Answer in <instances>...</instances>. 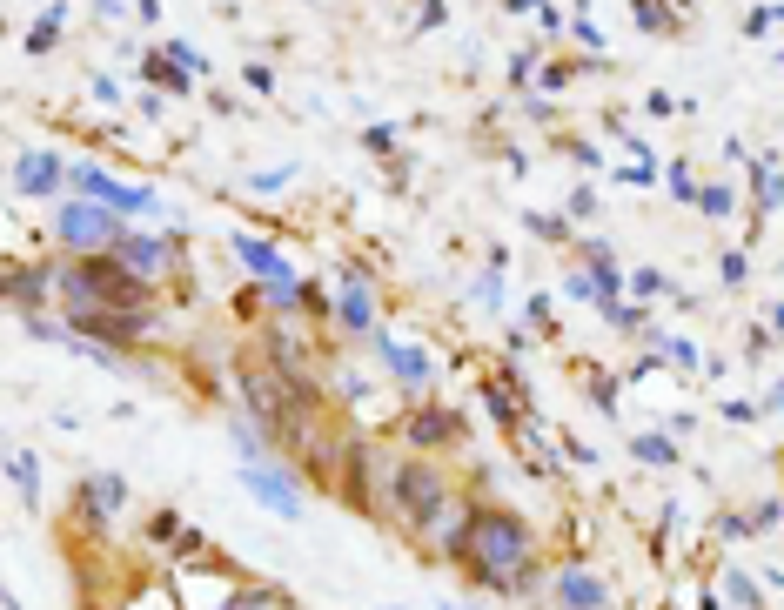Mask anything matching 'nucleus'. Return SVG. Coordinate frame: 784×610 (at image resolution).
<instances>
[{"instance_id": "1", "label": "nucleus", "mask_w": 784, "mask_h": 610, "mask_svg": "<svg viewBox=\"0 0 784 610\" xmlns=\"http://www.w3.org/2000/svg\"><path fill=\"white\" fill-rule=\"evenodd\" d=\"M389 510L403 523L416 543H436V530L449 523L456 497H449V476L429 463V456H403V463H389Z\"/></svg>"}, {"instance_id": "2", "label": "nucleus", "mask_w": 784, "mask_h": 610, "mask_svg": "<svg viewBox=\"0 0 784 610\" xmlns=\"http://www.w3.org/2000/svg\"><path fill=\"white\" fill-rule=\"evenodd\" d=\"M155 282H141L121 255H81L61 269V309H148Z\"/></svg>"}, {"instance_id": "3", "label": "nucleus", "mask_w": 784, "mask_h": 610, "mask_svg": "<svg viewBox=\"0 0 784 610\" xmlns=\"http://www.w3.org/2000/svg\"><path fill=\"white\" fill-rule=\"evenodd\" d=\"M54 235L81 255H114L128 242V228H121V215L108 202H61L54 208Z\"/></svg>"}, {"instance_id": "4", "label": "nucleus", "mask_w": 784, "mask_h": 610, "mask_svg": "<svg viewBox=\"0 0 784 610\" xmlns=\"http://www.w3.org/2000/svg\"><path fill=\"white\" fill-rule=\"evenodd\" d=\"M336 497L356 510V517H376V510H389V470H382L376 456H369V443H342V476H336Z\"/></svg>"}, {"instance_id": "5", "label": "nucleus", "mask_w": 784, "mask_h": 610, "mask_svg": "<svg viewBox=\"0 0 784 610\" xmlns=\"http://www.w3.org/2000/svg\"><path fill=\"white\" fill-rule=\"evenodd\" d=\"M68 329L81 342H101V349H135L155 336V309H74Z\"/></svg>"}, {"instance_id": "6", "label": "nucleus", "mask_w": 784, "mask_h": 610, "mask_svg": "<svg viewBox=\"0 0 784 610\" xmlns=\"http://www.w3.org/2000/svg\"><path fill=\"white\" fill-rule=\"evenodd\" d=\"M68 181H74V195H88V202H108L114 215H161L155 188H128V181H114L108 168H94V161H74Z\"/></svg>"}, {"instance_id": "7", "label": "nucleus", "mask_w": 784, "mask_h": 610, "mask_svg": "<svg viewBox=\"0 0 784 610\" xmlns=\"http://www.w3.org/2000/svg\"><path fill=\"white\" fill-rule=\"evenodd\" d=\"M47 295H61V262H14L7 269V309L21 322H34V309H47Z\"/></svg>"}, {"instance_id": "8", "label": "nucleus", "mask_w": 784, "mask_h": 610, "mask_svg": "<svg viewBox=\"0 0 784 610\" xmlns=\"http://www.w3.org/2000/svg\"><path fill=\"white\" fill-rule=\"evenodd\" d=\"M74 503H81V530H88V537H108V517L128 503V483L114 470H101V476H88V483L74 490Z\"/></svg>"}, {"instance_id": "9", "label": "nucleus", "mask_w": 784, "mask_h": 610, "mask_svg": "<svg viewBox=\"0 0 784 610\" xmlns=\"http://www.w3.org/2000/svg\"><path fill=\"white\" fill-rule=\"evenodd\" d=\"M61 181H68V168H61V155H47V148H27L14 161V195H27V202H54Z\"/></svg>"}, {"instance_id": "10", "label": "nucleus", "mask_w": 784, "mask_h": 610, "mask_svg": "<svg viewBox=\"0 0 784 610\" xmlns=\"http://www.w3.org/2000/svg\"><path fill=\"white\" fill-rule=\"evenodd\" d=\"M121 262H128V269L141 275V282H168V275L181 269V255H175V242H161V235H128V242H121Z\"/></svg>"}, {"instance_id": "11", "label": "nucleus", "mask_w": 784, "mask_h": 610, "mask_svg": "<svg viewBox=\"0 0 784 610\" xmlns=\"http://www.w3.org/2000/svg\"><path fill=\"white\" fill-rule=\"evenodd\" d=\"M242 490L248 497H262L275 517H302V490H295L282 470H269V463H242Z\"/></svg>"}, {"instance_id": "12", "label": "nucleus", "mask_w": 784, "mask_h": 610, "mask_svg": "<svg viewBox=\"0 0 784 610\" xmlns=\"http://www.w3.org/2000/svg\"><path fill=\"white\" fill-rule=\"evenodd\" d=\"M369 342L382 349V362H389V376H396L403 389H429V376H436V362H429V349H403V342H389L382 329H376Z\"/></svg>"}, {"instance_id": "13", "label": "nucleus", "mask_w": 784, "mask_h": 610, "mask_svg": "<svg viewBox=\"0 0 784 610\" xmlns=\"http://www.w3.org/2000/svg\"><path fill=\"white\" fill-rule=\"evenodd\" d=\"M557 604H563V610H604L610 590H604V577H597V570L570 564V570H557Z\"/></svg>"}, {"instance_id": "14", "label": "nucleus", "mask_w": 784, "mask_h": 610, "mask_svg": "<svg viewBox=\"0 0 784 610\" xmlns=\"http://www.w3.org/2000/svg\"><path fill=\"white\" fill-rule=\"evenodd\" d=\"M403 436L416 443V450H443V443L463 436V416H456V409H416V416L403 423Z\"/></svg>"}, {"instance_id": "15", "label": "nucleus", "mask_w": 784, "mask_h": 610, "mask_svg": "<svg viewBox=\"0 0 784 610\" xmlns=\"http://www.w3.org/2000/svg\"><path fill=\"white\" fill-rule=\"evenodd\" d=\"M476 396H483V409H490V423H503V430H523V416H530V396H516L503 376L476 383Z\"/></svg>"}, {"instance_id": "16", "label": "nucleus", "mask_w": 784, "mask_h": 610, "mask_svg": "<svg viewBox=\"0 0 784 610\" xmlns=\"http://www.w3.org/2000/svg\"><path fill=\"white\" fill-rule=\"evenodd\" d=\"M235 255H242V269L262 275V282H295V269L275 255V242H262V235H235Z\"/></svg>"}, {"instance_id": "17", "label": "nucleus", "mask_w": 784, "mask_h": 610, "mask_svg": "<svg viewBox=\"0 0 784 610\" xmlns=\"http://www.w3.org/2000/svg\"><path fill=\"white\" fill-rule=\"evenodd\" d=\"M336 322L349 336H376V295L362 289V275H349V289H342V302H336Z\"/></svg>"}, {"instance_id": "18", "label": "nucleus", "mask_w": 784, "mask_h": 610, "mask_svg": "<svg viewBox=\"0 0 784 610\" xmlns=\"http://www.w3.org/2000/svg\"><path fill=\"white\" fill-rule=\"evenodd\" d=\"M141 74H148V88H161V94H188L195 88V74L181 68V61H168V54H141Z\"/></svg>"}, {"instance_id": "19", "label": "nucleus", "mask_w": 784, "mask_h": 610, "mask_svg": "<svg viewBox=\"0 0 784 610\" xmlns=\"http://www.w3.org/2000/svg\"><path fill=\"white\" fill-rule=\"evenodd\" d=\"M630 21L644 27V34H677V27H684V14H677L671 0H630Z\"/></svg>"}, {"instance_id": "20", "label": "nucleus", "mask_w": 784, "mask_h": 610, "mask_svg": "<svg viewBox=\"0 0 784 610\" xmlns=\"http://www.w3.org/2000/svg\"><path fill=\"white\" fill-rule=\"evenodd\" d=\"M7 476H14V490H21L27 510H41V463H34L27 450H14V470H7Z\"/></svg>"}, {"instance_id": "21", "label": "nucleus", "mask_w": 784, "mask_h": 610, "mask_svg": "<svg viewBox=\"0 0 784 610\" xmlns=\"http://www.w3.org/2000/svg\"><path fill=\"white\" fill-rule=\"evenodd\" d=\"M751 181H758V208H764V215L784 208V175L771 168V161H751Z\"/></svg>"}, {"instance_id": "22", "label": "nucleus", "mask_w": 784, "mask_h": 610, "mask_svg": "<svg viewBox=\"0 0 784 610\" xmlns=\"http://www.w3.org/2000/svg\"><path fill=\"white\" fill-rule=\"evenodd\" d=\"M275 604H289V597H282L275 584H242V590H235V597H228L222 610H275Z\"/></svg>"}, {"instance_id": "23", "label": "nucleus", "mask_w": 784, "mask_h": 610, "mask_svg": "<svg viewBox=\"0 0 784 610\" xmlns=\"http://www.w3.org/2000/svg\"><path fill=\"white\" fill-rule=\"evenodd\" d=\"M583 269H597L604 282H617V289H624V269H617V249H610V242H597V235L583 242Z\"/></svg>"}, {"instance_id": "24", "label": "nucleus", "mask_w": 784, "mask_h": 610, "mask_svg": "<svg viewBox=\"0 0 784 610\" xmlns=\"http://www.w3.org/2000/svg\"><path fill=\"white\" fill-rule=\"evenodd\" d=\"M630 450L644 456V463H657V470H671V463H677V443H671V436H657V430L630 436Z\"/></svg>"}, {"instance_id": "25", "label": "nucleus", "mask_w": 784, "mask_h": 610, "mask_svg": "<svg viewBox=\"0 0 784 610\" xmlns=\"http://www.w3.org/2000/svg\"><path fill=\"white\" fill-rule=\"evenodd\" d=\"M604 322H610V329H630V336H644V329H650V309H630L624 295H617V302H604Z\"/></svg>"}, {"instance_id": "26", "label": "nucleus", "mask_w": 784, "mask_h": 610, "mask_svg": "<svg viewBox=\"0 0 784 610\" xmlns=\"http://www.w3.org/2000/svg\"><path fill=\"white\" fill-rule=\"evenodd\" d=\"M54 41H61V7H47L41 21L27 27V54H47V47H54Z\"/></svg>"}, {"instance_id": "27", "label": "nucleus", "mask_w": 784, "mask_h": 610, "mask_svg": "<svg viewBox=\"0 0 784 610\" xmlns=\"http://www.w3.org/2000/svg\"><path fill=\"white\" fill-rule=\"evenodd\" d=\"M664 188H671L677 202H697V195H704V188L691 181V161H671V168H664Z\"/></svg>"}, {"instance_id": "28", "label": "nucleus", "mask_w": 784, "mask_h": 610, "mask_svg": "<svg viewBox=\"0 0 784 610\" xmlns=\"http://www.w3.org/2000/svg\"><path fill=\"white\" fill-rule=\"evenodd\" d=\"M697 208H704V215H711V222H724V215H731V208H738V195H731V188H724V181H711V188H704V195H697Z\"/></svg>"}, {"instance_id": "29", "label": "nucleus", "mask_w": 784, "mask_h": 610, "mask_svg": "<svg viewBox=\"0 0 784 610\" xmlns=\"http://www.w3.org/2000/svg\"><path fill=\"white\" fill-rule=\"evenodd\" d=\"M537 61H543V47H537V41H530V47H516V54H510V88H523V81L537 74Z\"/></svg>"}, {"instance_id": "30", "label": "nucleus", "mask_w": 784, "mask_h": 610, "mask_svg": "<svg viewBox=\"0 0 784 610\" xmlns=\"http://www.w3.org/2000/svg\"><path fill=\"white\" fill-rule=\"evenodd\" d=\"M362 148H369V155H396V121H376V128H362Z\"/></svg>"}, {"instance_id": "31", "label": "nucleus", "mask_w": 784, "mask_h": 610, "mask_svg": "<svg viewBox=\"0 0 784 610\" xmlns=\"http://www.w3.org/2000/svg\"><path fill=\"white\" fill-rule=\"evenodd\" d=\"M181 537V517L175 510H155V517H148V543H175Z\"/></svg>"}, {"instance_id": "32", "label": "nucleus", "mask_w": 784, "mask_h": 610, "mask_svg": "<svg viewBox=\"0 0 784 610\" xmlns=\"http://www.w3.org/2000/svg\"><path fill=\"white\" fill-rule=\"evenodd\" d=\"M724 590H731V604L758 610V584H751V577H744V570H731V577H724Z\"/></svg>"}, {"instance_id": "33", "label": "nucleus", "mask_w": 784, "mask_h": 610, "mask_svg": "<svg viewBox=\"0 0 784 610\" xmlns=\"http://www.w3.org/2000/svg\"><path fill=\"white\" fill-rule=\"evenodd\" d=\"M590 403L604 409V416H617V383L610 376H590Z\"/></svg>"}, {"instance_id": "34", "label": "nucleus", "mask_w": 784, "mask_h": 610, "mask_svg": "<svg viewBox=\"0 0 784 610\" xmlns=\"http://www.w3.org/2000/svg\"><path fill=\"white\" fill-rule=\"evenodd\" d=\"M161 54H168V61H181L188 74H202V54H195L188 41H161Z\"/></svg>"}, {"instance_id": "35", "label": "nucleus", "mask_w": 784, "mask_h": 610, "mask_svg": "<svg viewBox=\"0 0 784 610\" xmlns=\"http://www.w3.org/2000/svg\"><path fill=\"white\" fill-rule=\"evenodd\" d=\"M630 289H637V295H671V282H664L657 269H637V275H630Z\"/></svg>"}, {"instance_id": "36", "label": "nucleus", "mask_w": 784, "mask_h": 610, "mask_svg": "<svg viewBox=\"0 0 784 610\" xmlns=\"http://www.w3.org/2000/svg\"><path fill=\"white\" fill-rule=\"evenodd\" d=\"M577 41L590 47V54H597V47H604V27L590 21V14H583V0H577Z\"/></svg>"}, {"instance_id": "37", "label": "nucleus", "mask_w": 784, "mask_h": 610, "mask_svg": "<svg viewBox=\"0 0 784 610\" xmlns=\"http://www.w3.org/2000/svg\"><path fill=\"white\" fill-rule=\"evenodd\" d=\"M242 81H248V94H275V74L262 68V61H248V68H242Z\"/></svg>"}, {"instance_id": "38", "label": "nucleus", "mask_w": 784, "mask_h": 610, "mask_svg": "<svg viewBox=\"0 0 784 610\" xmlns=\"http://www.w3.org/2000/svg\"><path fill=\"white\" fill-rule=\"evenodd\" d=\"M537 88H543V94L570 88V68H563V61H550V68H537Z\"/></svg>"}, {"instance_id": "39", "label": "nucleus", "mask_w": 784, "mask_h": 610, "mask_svg": "<svg viewBox=\"0 0 784 610\" xmlns=\"http://www.w3.org/2000/svg\"><path fill=\"white\" fill-rule=\"evenodd\" d=\"M563 456H570V463H583V470H597V450H590V443H577V436H563Z\"/></svg>"}, {"instance_id": "40", "label": "nucleus", "mask_w": 784, "mask_h": 610, "mask_svg": "<svg viewBox=\"0 0 784 610\" xmlns=\"http://www.w3.org/2000/svg\"><path fill=\"white\" fill-rule=\"evenodd\" d=\"M590 215H597V195L577 188V195H570V222H590Z\"/></svg>"}, {"instance_id": "41", "label": "nucleus", "mask_w": 784, "mask_h": 610, "mask_svg": "<svg viewBox=\"0 0 784 610\" xmlns=\"http://www.w3.org/2000/svg\"><path fill=\"white\" fill-rule=\"evenodd\" d=\"M530 329H550V295H530V309H523Z\"/></svg>"}, {"instance_id": "42", "label": "nucleus", "mask_w": 784, "mask_h": 610, "mask_svg": "<svg viewBox=\"0 0 784 610\" xmlns=\"http://www.w3.org/2000/svg\"><path fill=\"white\" fill-rule=\"evenodd\" d=\"M744 275H751V262H744V249H731V255H724V282H731V289H738Z\"/></svg>"}, {"instance_id": "43", "label": "nucleus", "mask_w": 784, "mask_h": 610, "mask_svg": "<svg viewBox=\"0 0 784 610\" xmlns=\"http://www.w3.org/2000/svg\"><path fill=\"white\" fill-rule=\"evenodd\" d=\"M657 369H664V362H657V356H637V362H630V369H624V383H644V376H657Z\"/></svg>"}, {"instance_id": "44", "label": "nucleus", "mask_w": 784, "mask_h": 610, "mask_svg": "<svg viewBox=\"0 0 784 610\" xmlns=\"http://www.w3.org/2000/svg\"><path fill=\"white\" fill-rule=\"evenodd\" d=\"M94 101H101V108H114V101H121V88H114L108 74H94Z\"/></svg>"}, {"instance_id": "45", "label": "nucleus", "mask_w": 784, "mask_h": 610, "mask_svg": "<svg viewBox=\"0 0 784 610\" xmlns=\"http://www.w3.org/2000/svg\"><path fill=\"white\" fill-rule=\"evenodd\" d=\"M570 161H583V168H604V155H597L590 141H570Z\"/></svg>"}, {"instance_id": "46", "label": "nucleus", "mask_w": 784, "mask_h": 610, "mask_svg": "<svg viewBox=\"0 0 784 610\" xmlns=\"http://www.w3.org/2000/svg\"><path fill=\"white\" fill-rule=\"evenodd\" d=\"M724 423H758V403H724Z\"/></svg>"}, {"instance_id": "47", "label": "nucleus", "mask_w": 784, "mask_h": 610, "mask_svg": "<svg viewBox=\"0 0 784 610\" xmlns=\"http://www.w3.org/2000/svg\"><path fill=\"white\" fill-rule=\"evenodd\" d=\"M530 235H550V242H557L563 222H557V215H530Z\"/></svg>"}, {"instance_id": "48", "label": "nucleus", "mask_w": 784, "mask_h": 610, "mask_svg": "<svg viewBox=\"0 0 784 610\" xmlns=\"http://www.w3.org/2000/svg\"><path fill=\"white\" fill-rule=\"evenodd\" d=\"M336 389L349 396V403H356V396H362V376H356V369H336Z\"/></svg>"}, {"instance_id": "49", "label": "nucleus", "mask_w": 784, "mask_h": 610, "mask_svg": "<svg viewBox=\"0 0 784 610\" xmlns=\"http://www.w3.org/2000/svg\"><path fill=\"white\" fill-rule=\"evenodd\" d=\"M510 14H543V0H503Z\"/></svg>"}, {"instance_id": "50", "label": "nucleus", "mask_w": 784, "mask_h": 610, "mask_svg": "<svg viewBox=\"0 0 784 610\" xmlns=\"http://www.w3.org/2000/svg\"><path fill=\"white\" fill-rule=\"evenodd\" d=\"M764 577H771V584H778V590H784V570H764Z\"/></svg>"}, {"instance_id": "51", "label": "nucleus", "mask_w": 784, "mask_h": 610, "mask_svg": "<svg viewBox=\"0 0 784 610\" xmlns=\"http://www.w3.org/2000/svg\"><path fill=\"white\" fill-rule=\"evenodd\" d=\"M671 7H677V14H684V7H697V0H671Z\"/></svg>"}, {"instance_id": "52", "label": "nucleus", "mask_w": 784, "mask_h": 610, "mask_svg": "<svg viewBox=\"0 0 784 610\" xmlns=\"http://www.w3.org/2000/svg\"><path fill=\"white\" fill-rule=\"evenodd\" d=\"M0 610H21V597H7V604H0Z\"/></svg>"}, {"instance_id": "53", "label": "nucleus", "mask_w": 784, "mask_h": 610, "mask_svg": "<svg viewBox=\"0 0 784 610\" xmlns=\"http://www.w3.org/2000/svg\"><path fill=\"white\" fill-rule=\"evenodd\" d=\"M275 610H295V604H275Z\"/></svg>"}]
</instances>
